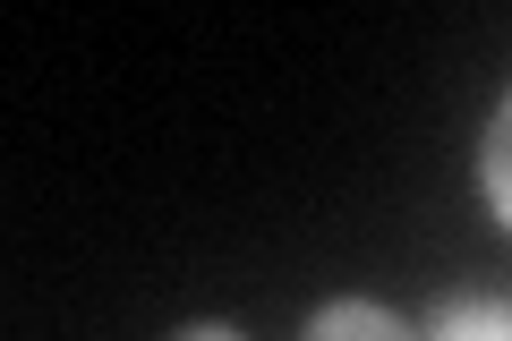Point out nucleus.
Listing matches in <instances>:
<instances>
[{
  "label": "nucleus",
  "instance_id": "20e7f679",
  "mask_svg": "<svg viewBox=\"0 0 512 341\" xmlns=\"http://www.w3.org/2000/svg\"><path fill=\"white\" fill-rule=\"evenodd\" d=\"M180 341H239V333H222V324H197V333H180Z\"/></svg>",
  "mask_w": 512,
  "mask_h": 341
},
{
  "label": "nucleus",
  "instance_id": "f03ea898",
  "mask_svg": "<svg viewBox=\"0 0 512 341\" xmlns=\"http://www.w3.org/2000/svg\"><path fill=\"white\" fill-rule=\"evenodd\" d=\"M308 341H410V333L384 316V307H367V299H333L325 316L308 324Z\"/></svg>",
  "mask_w": 512,
  "mask_h": 341
},
{
  "label": "nucleus",
  "instance_id": "f257e3e1",
  "mask_svg": "<svg viewBox=\"0 0 512 341\" xmlns=\"http://www.w3.org/2000/svg\"><path fill=\"white\" fill-rule=\"evenodd\" d=\"M427 341H512V299H453V307H436Z\"/></svg>",
  "mask_w": 512,
  "mask_h": 341
},
{
  "label": "nucleus",
  "instance_id": "7ed1b4c3",
  "mask_svg": "<svg viewBox=\"0 0 512 341\" xmlns=\"http://www.w3.org/2000/svg\"><path fill=\"white\" fill-rule=\"evenodd\" d=\"M487 197H495V214L512 222V103L495 111V128H487Z\"/></svg>",
  "mask_w": 512,
  "mask_h": 341
}]
</instances>
